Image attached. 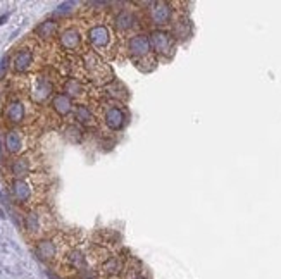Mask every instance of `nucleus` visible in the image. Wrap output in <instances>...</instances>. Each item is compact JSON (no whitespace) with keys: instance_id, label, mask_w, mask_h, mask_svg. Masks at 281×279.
Instances as JSON below:
<instances>
[{"instance_id":"f257e3e1","label":"nucleus","mask_w":281,"mask_h":279,"mask_svg":"<svg viewBox=\"0 0 281 279\" xmlns=\"http://www.w3.org/2000/svg\"><path fill=\"white\" fill-rule=\"evenodd\" d=\"M152 45L157 50L159 54H164V56H169L174 50V38L167 33H162V31H155L152 34Z\"/></svg>"},{"instance_id":"f03ea898","label":"nucleus","mask_w":281,"mask_h":279,"mask_svg":"<svg viewBox=\"0 0 281 279\" xmlns=\"http://www.w3.org/2000/svg\"><path fill=\"white\" fill-rule=\"evenodd\" d=\"M130 52L131 56L135 57H147L148 54H150V42L147 40L145 36H142V34H138V36H135L133 40L130 42Z\"/></svg>"},{"instance_id":"7ed1b4c3","label":"nucleus","mask_w":281,"mask_h":279,"mask_svg":"<svg viewBox=\"0 0 281 279\" xmlns=\"http://www.w3.org/2000/svg\"><path fill=\"white\" fill-rule=\"evenodd\" d=\"M124 114L123 110L118 107H112L107 110V114H105V122H107V126L111 128V130H119L121 126L124 124Z\"/></svg>"},{"instance_id":"20e7f679","label":"nucleus","mask_w":281,"mask_h":279,"mask_svg":"<svg viewBox=\"0 0 281 279\" xmlns=\"http://www.w3.org/2000/svg\"><path fill=\"white\" fill-rule=\"evenodd\" d=\"M88 36H90V42L95 46H104V45H107V42H109V31L107 28H104V26H95V28L90 30Z\"/></svg>"},{"instance_id":"39448f33","label":"nucleus","mask_w":281,"mask_h":279,"mask_svg":"<svg viewBox=\"0 0 281 279\" xmlns=\"http://www.w3.org/2000/svg\"><path fill=\"white\" fill-rule=\"evenodd\" d=\"M171 19V9H167L166 6H157L155 9H152V21L154 24H167Z\"/></svg>"},{"instance_id":"423d86ee","label":"nucleus","mask_w":281,"mask_h":279,"mask_svg":"<svg viewBox=\"0 0 281 279\" xmlns=\"http://www.w3.org/2000/svg\"><path fill=\"white\" fill-rule=\"evenodd\" d=\"M37 255L42 260H50L56 257V245L52 242H40L37 246Z\"/></svg>"},{"instance_id":"0eeeda50","label":"nucleus","mask_w":281,"mask_h":279,"mask_svg":"<svg viewBox=\"0 0 281 279\" xmlns=\"http://www.w3.org/2000/svg\"><path fill=\"white\" fill-rule=\"evenodd\" d=\"M13 192H14V196L18 202H26L31 196V190L30 186L25 183V181H16L14 186H13Z\"/></svg>"},{"instance_id":"6e6552de","label":"nucleus","mask_w":281,"mask_h":279,"mask_svg":"<svg viewBox=\"0 0 281 279\" xmlns=\"http://www.w3.org/2000/svg\"><path fill=\"white\" fill-rule=\"evenodd\" d=\"M31 60H33L31 52H28V50H23V52H19L18 57H16L14 66H16V69H18V71H26V69L30 68Z\"/></svg>"},{"instance_id":"1a4fd4ad","label":"nucleus","mask_w":281,"mask_h":279,"mask_svg":"<svg viewBox=\"0 0 281 279\" xmlns=\"http://www.w3.org/2000/svg\"><path fill=\"white\" fill-rule=\"evenodd\" d=\"M102 270H104L105 274H107V276H118L121 270H123V264H121L119 258L112 257V258H109V260L102 266Z\"/></svg>"},{"instance_id":"9d476101","label":"nucleus","mask_w":281,"mask_h":279,"mask_svg":"<svg viewBox=\"0 0 281 279\" xmlns=\"http://www.w3.org/2000/svg\"><path fill=\"white\" fill-rule=\"evenodd\" d=\"M6 143H7V150L9 152H19V148H21V134H19V131H9V134H7L6 138Z\"/></svg>"},{"instance_id":"9b49d317","label":"nucleus","mask_w":281,"mask_h":279,"mask_svg":"<svg viewBox=\"0 0 281 279\" xmlns=\"http://www.w3.org/2000/svg\"><path fill=\"white\" fill-rule=\"evenodd\" d=\"M23 116H25V108H23V106L19 102L11 104L9 108H7V118L13 122H19L23 119Z\"/></svg>"},{"instance_id":"f8f14e48","label":"nucleus","mask_w":281,"mask_h":279,"mask_svg":"<svg viewBox=\"0 0 281 279\" xmlns=\"http://www.w3.org/2000/svg\"><path fill=\"white\" fill-rule=\"evenodd\" d=\"M61 42H62V45H64L66 48H74V46L80 44V36H78L76 31L69 30V31H66V33L62 34Z\"/></svg>"},{"instance_id":"ddd939ff","label":"nucleus","mask_w":281,"mask_h":279,"mask_svg":"<svg viewBox=\"0 0 281 279\" xmlns=\"http://www.w3.org/2000/svg\"><path fill=\"white\" fill-rule=\"evenodd\" d=\"M54 107L57 108V112H61V114L64 116L71 110V102H69V98L66 95H59L54 100Z\"/></svg>"},{"instance_id":"4468645a","label":"nucleus","mask_w":281,"mask_h":279,"mask_svg":"<svg viewBox=\"0 0 281 279\" xmlns=\"http://www.w3.org/2000/svg\"><path fill=\"white\" fill-rule=\"evenodd\" d=\"M30 170V166H28V160L26 158H18V160L13 164V172L16 174V176H26Z\"/></svg>"},{"instance_id":"2eb2a0df","label":"nucleus","mask_w":281,"mask_h":279,"mask_svg":"<svg viewBox=\"0 0 281 279\" xmlns=\"http://www.w3.org/2000/svg\"><path fill=\"white\" fill-rule=\"evenodd\" d=\"M131 21H133V18H131L130 14L128 12H123V14H119V18H118V26L119 28H123V30H126V28H131Z\"/></svg>"},{"instance_id":"dca6fc26","label":"nucleus","mask_w":281,"mask_h":279,"mask_svg":"<svg viewBox=\"0 0 281 279\" xmlns=\"http://www.w3.org/2000/svg\"><path fill=\"white\" fill-rule=\"evenodd\" d=\"M54 31H56V22H52V21H47L40 26V28H38V33L44 34V36H50Z\"/></svg>"},{"instance_id":"f3484780","label":"nucleus","mask_w":281,"mask_h":279,"mask_svg":"<svg viewBox=\"0 0 281 279\" xmlns=\"http://www.w3.org/2000/svg\"><path fill=\"white\" fill-rule=\"evenodd\" d=\"M76 116H78V119H80V121H88V119H90V114H88V110H87V108H85V107H80V108H78V110H76Z\"/></svg>"}]
</instances>
